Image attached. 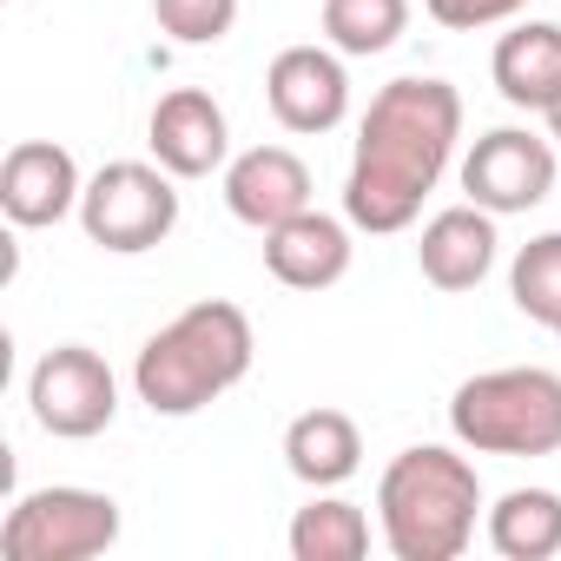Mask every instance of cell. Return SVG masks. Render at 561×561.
Masks as SVG:
<instances>
[{
  "label": "cell",
  "instance_id": "6",
  "mask_svg": "<svg viewBox=\"0 0 561 561\" xmlns=\"http://www.w3.org/2000/svg\"><path fill=\"white\" fill-rule=\"evenodd\" d=\"M172 225H179V192H172V172L159 159L152 165L146 159H113L80 192V231L100 251H119V257L152 251V244L172 238Z\"/></svg>",
  "mask_w": 561,
  "mask_h": 561
},
{
  "label": "cell",
  "instance_id": "7",
  "mask_svg": "<svg viewBox=\"0 0 561 561\" xmlns=\"http://www.w3.org/2000/svg\"><path fill=\"white\" fill-rule=\"evenodd\" d=\"M27 403H34V423L60 443H87L100 430H113L119 416V377L106 370L100 351L87 344H54L34 377H27Z\"/></svg>",
  "mask_w": 561,
  "mask_h": 561
},
{
  "label": "cell",
  "instance_id": "23",
  "mask_svg": "<svg viewBox=\"0 0 561 561\" xmlns=\"http://www.w3.org/2000/svg\"><path fill=\"white\" fill-rule=\"evenodd\" d=\"M541 119H548V139H554V146H561V100H554V106H548V113H541Z\"/></svg>",
  "mask_w": 561,
  "mask_h": 561
},
{
  "label": "cell",
  "instance_id": "17",
  "mask_svg": "<svg viewBox=\"0 0 561 561\" xmlns=\"http://www.w3.org/2000/svg\"><path fill=\"white\" fill-rule=\"evenodd\" d=\"M489 548L502 561H554L561 554V495L554 489H508L489 508Z\"/></svg>",
  "mask_w": 561,
  "mask_h": 561
},
{
  "label": "cell",
  "instance_id": "4",
  "mask_svg": "<svg viewBox=\"0 0 561 561\" xmlns=\"http://www.w3.org/2000/svg\"><path fill=\"white\" fill-rule=\"evenodd\" d=\"M449 430L476 456H554L561 449V377L541 364H508L456 383Z\"/></svg>",
  "mask_w": 561,
  "mask_h": 561
},
{
  "label": "cell",
  "instance_id": "24",
  "mask_svg": "<svg viewBox=\"0 0 561 561\" xmlns=\"http://www.w3.org/2000/svg\"><path fill=\"white\" fill-rule=\"evenodd\" d=\"M554 337H561V331H554Z\"/></svg>",
  "mask_w": 561,
  "mask_h": 561
},
{
  "label": "cell",
  "instance_id": "18",
  "mask_svg": "<svg viewBox=\"0 0 561 561\" xmlns=\"http://www.w3.org/2000/svg\"><path fill=\"white\" fill-rule=\"evenodd\" d=\"M291 554L298 561H364L370 554V515L344 495H311L298 515H291Z\"/></svg>",
  "mask_w": 561,
  "mask_h": 561
},
{
  "label": "cell",
  "instance_id": "5",
  "mask_svg": "<svg viewBox=\"0 0 561 561\" xmlns=\"http://www.w3.org/2000/svg\"><path fill=\"white\" fill-rule=\"evenodd\" d=\"M119 541V502L100 489H27L8 522H0V554L8 561H93Z\"/></svg>",
  "mask_w": 561,
  "mask_h": 561
},
{
  "label": "cell",
  "instance_id": "20",
  "mask_svg": "<svg viewBox=\"0 0 561 561\" xmlns=\"http://www.w3.org/2000/svg\"><path fill=\"white\" fill-rule=\"evenodd\" d=\"M508 298L528 324L561 331V231H541L515 251L508 264Z\"/></svg>",
  "mask_w": 561,
  "mask_h": 561
},
{
  "label": "cell",
  "instance_id": "19",
  "mask_svg": "<svg viewBox=\"0 0 561 561\" xmlns=\"http://www.w3.org/2000/svg\"><path fill=\"white\" fill-rule=\"evenodd\" d=\"M410 27V0H324V41L344 60L390 54Z\"/></svg>",
  "mask_w": 561,
  "mask_h": 561
},
{
  "label": "cell",
  "instance_id": "21",
  "mask_svg": "<svg viewBox=\"0 0 561 561\" xmlns=\"http://www.w3.org/2000/svg\"><path fill=\"white\" fill-rule=\"evenodd\" d=\"M152 21L179 47H218L238 27V0H152Z\"/></svg>",
  "mask_w": 561,
  "mask_h": 561
},
{
  "label": "cell",
  "instance_id": "13",
  "mask_svg": "<svg viewBox=\"0 0 561 561\" xmlns=\"http://www.w3.org/2000/svg\"><path fill=\"white\" fill-rule=\"evenodd\" d=\"M351 218H331V211H298L277 231H264V271L277 277L285 291H331L344 285L351 271Z\"/></svg>",
  "mask_w": 561,
  "mask_h": 561
},
{
  "label": "cell",
  "instance_id": "11",
  "mask_svg": "<svg viewBox=\"0 0 561 561\" xmlns=\"http://www.w3.org/2000/svg\"><path fill=\"white\" fill-rule=\"evenodd\" d=\"M80 165L67 146L54 139H21L0 165V211H8L21 231H41V225H60L67 211H80Z\"/></svg>",
  "mask_w": 561,
  "mask_h": 561
},
{
  "label": "cell",
  "instance_id": "8",
  "mask_svg": "<svg viewBox=\"0 0 561 561\" xmlns=\"http://www.w3.org/2000/svg\"><path fill=\"white\" fill-rule=\"evenodd\" d=\"M462 192H469V205H482L495 218L535 211L554 192V139H541L528 126L482 133L469 146V159H462Z\"/></svg>",
  "mask_w": 561,
  "mask_h": 561
},
{
  "label": "cell",
  "instance_id": "10",
  "mask_svg": "<svg viewBox=\"0 0 561 561\" xmlns=\"http://www.w3.org/2000/svg\"><path fill=\"white\" fill-rule=\"evenodd\" d=\"M146 146L172 179H211L225 165V152H231L225 106L205 87H172L146 119Z\"/></svg>",
  "mask_w": 561,
  "mask_h": 561
},
{
  "label": "cell",
  "instance_id": "14",
  "mask_svg": "<svg viewBox=\"0 0 561 561\" xmlns=\"http://www.w3.org/2000/svg\"><path fill=\"white\" fill-rule=\"evenodd\" d=\"M495 211H482V205H449V211H436L430 225H423V238H416V264H423V277L436 291H476L482 277L495 271Z\"/></svg>",
  "mask_w": 561,
  "mask_h": 561
},
{
  "label": "cell",
  "instance_id": "9",
  "mask_svg": "<svg viewBox=\"0 0 561 561\" xmlns=\"http://www.w3.org/2000/svg\"><path fill=\"white\" fill-rule=\"evenodd\" d=\"M264 106L285 133H331L351 113V73L337 47H285L264 67Z\"/></svg>",
  "mask_w": 561,
  "mask_h": 561
},
{
  "label": "cell",
  "instance_id": "12",
  "mask_svg": "<svg viewBox=\"0 0 561 561\" xmlns=\"http://www.w3.org/2000/svg\"><path fill=\"white\" fill-rule=\"evenodd\" d=\"M225 205L251 231H277L285 218L311 211V165L291 146H251L225 165Z\"/></svg>",
  "mask_w": 561,
  "mask_h": 561
},
{
  "label": "cell",
  "instance_id": "22",
  "mask_svg": "<svg viewBox=\"0 0 561 561\" xmlns=\"http://www.w3.org/2000/svg\"><path fill=\"white\" fill-rule=\"evenodd\" d=\"M528 8V0H423V14L449 34H476V27H502Z\"/></svg>",
  "mask_w": 561,
  "mask_h": 561
},
{
  "label": "cell",
  "instance_id": "2",
  "mask_svg": "<svg viewBox=\"0 0 561 561\" xmlns=\"http://www.w3.org/2000/svg\"><path fill=\"white\" fill-rule=\"evenodd\" d=\"M251 357H257L251 318L225 298H205L146 337L133 364V390L152 416H198L205 403H218L251 377Z\"/></svg>",
  "mask_w": 561,
  "mask_h": 561
},
{
  "label": "cell",
  "instance_id": "1",
  "mask_svg": "<svg viewBox=\"0 0 561 561\" xmlns=\"http://www.w3.org/2000/svg\"><path fill=\"white\" fill-rule=\"evenodd\" d=\"M456 139H462V93L449 80H436V73L390 80L357 126V152H351V179H344V218L370 238L410 231L423 198L449 172Z\"/></svg>",
  "mask_w": 561,
  "mask_h": 561
},
{
  "label": "cell",
  "instance_id": "3",
  "mask_svg": "<svg viewBox=\"0 0 561 561\" xmlns=\"http://www.w3.org/2000/svg\"><path fill=\"white\" fill-rule=\"evenodd\" d=\"M482 476L469 456L443 443L403 449L377 482V528L397 561H456L476 541Z\"/></svg>",
  "mask_w": 561,
  "mask_h": 561
},
{
  "label": "cell",
  "instance_id": "16",
  "mask_svg": "<svg viewBox=\"0 0 561 561\" xmlns=\"http://www.w3.org/2000/svg\"><path fill=\"white\" fill-rule=\"evenodd\" d=\"M357 462H364L357 416H344V410H305V416H291V430H285V469L305 489H337V482L357 476Z\"/></svg>",
  "mask_w": 561,
  "mask_h": 561
},
{
  "label": "cell",
  "instance_id": "15",
  "mask_svg": "<svg viewBox=\"0 0 561 561\" xmlns=\"http://www.w3.org/2000/svg\"><path fill=\"white\" fill-rule=\"evenodd\" d=\"M489 73H495V93H502L508 106L548 113V106L561 100V27H548V21L508 27V34L495 41Z\"/></svg>",
  "mask_w": 561,
  "mask_h": 561
}]
</instances>
